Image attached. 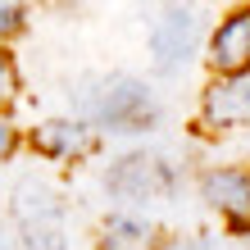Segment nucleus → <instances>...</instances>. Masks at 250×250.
Returning <instances> with one entry per match:
<instances>
[{
  "instance_id": "nucleus-1",
  "label": "nucleus",
  "mask_w": 250,
  "mask_h": 250,
  "mask_svg": "<svg viewBox=\"0 0 250 250\" xmlns=\"http://www.w3.org/2000/svg\"><path fill=\"white\" fill-rule=\"evenodd\" d=\"M82 109H86V119H96L100 127H114V132H146L159 119L150 91L137 78H100V82H91L82 91Z\"/></svg>"
},
{
  "instance_id": "nucleus-7",
  "label": "nucleus",
  "mask_w": 250,
  "mask_h": 250,
  "mask_svg": "<svg viewBox=\"0 0 250 250\" xmlns=\"http://www.w3.org/2000/svg\"><path fill=\"white\" fill-rule=\"evenodd\" d=\"M209 60H214V68H223V78H232V73H250V9H237L214 32Z\"/></svg>"
},
{
  "instance_id": "nucleus-2",
  "label": "nucleus",
  "mask_w": 250,
  "mask_h": 250,
  "mask_svg": "<svg viewBox=\"0 0 250 250\" xmlns=\"http://www.w3.org/2000/svg\"><path fill=\"white\" fill-rule=\"evenodd\" d=\"M14 218H19L23 246L27 250H68L64 237V205L55 200V191L46 182H19L14 191Z\"/></svg>"
},
{
  "instance_id": "nucleus-9",
  "label": "nucleus",
  "mask_w": 250,
  "mask_h": 250,
  "mask_svg": "<svg viewBox=\"0 0 250 250\" xmlns=\"http://www.w3.org/2000/svg\"><path fill=\"white\" fill-rule=\"evenodd\" d=\"M105 250H155V232L141 218H109L105 228Z\"/></svg>"
},
{
  "instance_id": "nucleus-6",
  "label": "nucleus",
  "mask_w": 250,
  "mask_h": 250,
  "mask_svg": "<svg viewBox=\"0 0 250 250\" xmlns=\"http://www.w3.org/2000/svg\"><path fill=\"white\" fill-rule=\"evenodd\" d=\"M205 200L214 205V209H223L228 214V223L237 228V232H250V178L237 168H214V173H205Z\"/></svg>"
},
{
  "instance_id": "nucleus-11",
  "label": "nucleus",
  "mask_w": 250,
  "mask_h": 250,
  "mask_svg": "<svg viewBox=\"0 0 250 250\" xmlns=\"http://www.w3.org/2000/svg\"><path fill=\"white\" fill-rule=\"evenodd\" d=\"M14 86H19V78H14V64H9V55H0V100H9Z\"/></svg>"
},
{
  "instance_id": "nucleus-3",
  "label": "nucleus",
  "mask_w": 250,
  "mask_h": 250,
  "mask_svg": "<svg viewBox=\"0 0 250 250\" xmlns=\"http://www.w3.org/2000/svg\"><path fill=\"white\" fill-rule=\"evenodd\" d=\"M105 182H109L114 196H123V200H164V196H173V187H178L173 168L159 155H127V159H119Z\"/></svg>"
},
{
  "instance_id": "nucleus-4",
  "label": "nucleus",
  "mask_w": 250,
  "mask_h": 250,
  "mask_svg": "<svg viewBox=\"0 0 250 250\" xmlns=\"http://www.w3.org/2000/svg\"><path fill=\"white\" fill-rule=\"evenodd\" d=\"M196 41H200V19H196V9H168L164 19L155 23V32H150V50H155V64L159 68H178L187 64V55L196 50Z\"/></svg>"
},
{
  "instance_id": "nucleus-5",
  "label": "nucleus",
  "mask_w": 250,
  "mask_h": 250,
  "mask_svg": "<svg viewBox=\"0 0 250 250\" xmlns=\"http://www.w3.org/2000/svg\"><path fill=\"white\" fill-rule=\"evenodd\" d=\"M205 123L209 127H241L250 123V73L214 78L205 91Z\"/></svg>"
},
{
  "instance_id": "nucleus-12",
  "label": "nucleus",
  "mask_w": 250,
  "mask_h": 250,
  "mask_svg": "<svg viewBox=\"0 0 250 250\" xmlns=\"http://www.w3.org/2000/svg\"><path fill=\"white\" fill-rule=\"evenodd\" d=\"M168 250H228L223 241H209V237H200V241H173Z\"/></svg>"
},
{
  "instance_id": "nucleus-10",
  "label": "nucleus",
  "mask_w": 250,
  "mask_h": 250,
  "mask_svg": "<svg viewBox=\"0 0 250 250\" xmlns=\"http://www.w3.org/2000/svg\"><path fill=\"white\" fill-rule=\"evenodd\" d=\"M23 27V5H0V37H14Z\"/></svg>"
},
{
  "instance_id": "nucleus-8",
  "label": "nucleus",
  "mask_w": 250,
  "mask_h": 250,
  "mask_svg": "<svg viewBox=\"0 0 250 250\" xmlns=\"http://www.w3.org/2000/svg\"><path fill=\"white\" fill-rule=\"evenodd\" d=\"M32 146L41 155H50V159H73V155H86L91 150V132H86L82 123H68V119H50V123H41L32 132Z\"/></svg>"
},
{
  "instance_id": "nucleus-13",
  "label": "nucleus",
  "mask_w": 250,
  "mask_h": 250,
  "mask_svg": "<svg viewBox=\"0 0 250 250\" xmlns=\"http://www.w3.org/2000/svg\"><path fill=\"white\" fill-rule=\"evenodd\" d=\"M14 150V127H9V119H5V114H0V159H5Z\"/></svg>"
}]
</instances>
